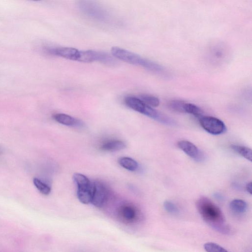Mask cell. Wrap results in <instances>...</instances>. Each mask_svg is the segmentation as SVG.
Segmentation results:
<instances>
[{
  "label": "cell",
  "mask_w": 252,
  "mask_h": 252,
  "mask_svg": "<svg viewBox=\"0 0 252 252\" xmlns=\"http://www.w3.org/2000/svg\"><path fill=\"white\" fill-rule=\"evenodd\" d=\"M196 206L203 220L212 227L221 233L229 232L222 212L210 199L204 196L200 197L196 201Z\"/></svg>",
  "instance_id": "cell-1"
},
{
  "label": "cell",
  "mask_w": 252,
  "mask_h": 252,
  "mask_svg": "<svg viewBox=\"0 0 252 252\" xmlns=\"http://www.w3.org/2000/svg\"><path fill=\"white\" fill-rule=\"evenodd\" d=\"M111 52L115 59L131 64L141 66L158 74L163 75L166 74L164 68L161 65L153 61L143 58L132 52L115 46L111 48Z\"/></svg>",
  "instance_id": "cell-2"
},
{
  "label": "cell",
  "mask_w": 252,
  "mask_h": 252,
  "mask_svg": "<svg viewBox=\"0 0 252 252\" xmlns=\"http://www.w3.org/2000/svg\"><path fill=\"white\" fill-rule=\"evenodd\" d=\"M124 102L129 108L153 119L166 125L174 124V121L170 118L148 105L139 98L128 96L125 97Z\"/></svg>",
  "instance_id": "cell-3"
},
{
  "label": "cell",
  "mask_w": 252,
  "mask_h": 252,
  "mask_svg": "<svg viewBox=\"0 0 252 252\" xmlns=\"http://www.w3.org/2000/svg\"><path fill=\"white\" fill-rule=\"evenodd\" d=\"M73 178L77 186V196L79 200L85 204L91 203L94 190V182L78 173H74Z\"/></svg>",
  "instance_id": "cell-4"
},
{
  "label": "cell",
  "mask_w": 252,
  "mask_h": 252,
  "mask_svg": "<svg viewBox=\"0 0 252 252\" xmlns=\"http://www.w3.org/2000/svg\"><path fill=\"white\" fill-rule=\"evenodd\" d=\"M80 11L86 16L99 22L108 20L109 15L105 8L91 1L83 0L78 3Z\"/></svg>",
  "instance_id": "cell-5"
},
{
  "label": "cell",
  "mask_w": 252,
  "mask_h": 252,
  "mask_svg": "<svg viewBox=\"0 0 252 252\" xmlns=\"http://www.w3.org/2000/svg\"><path fill=\"white\" fill-rule=\"evenodd\" d=\"M117 219L124 224L127 225L135 224L141 220V214L134 205L129 204H123L117 209L116 212Z\"/></svg>",
  "instance_id": "cell-6"
},
{
  "label": "cell",
  "mask_w": 252,
  "mask_h": 252,
  "mask_svg": "<svg viewBox=\"0 0 252 252\" xmlns=\"http://www.w3.org/2000/svg\"><path fill=\"white\" fill-rule=\"evenodd\" d=\"M78 62L91 63L98 62L107 65L113 66L117 61L111 55L103 51L93 50L80 51Z\"/></svg>",
  "instance_id": "cell-7"
},
{
  "label": "cell",
  "mask_w": 252,
  "mask_h": 252,
  "mask_svg": "<svg viewBox=\"0 0 252 252\" xmlns=\"http://www.w3.org/2000/svg\"><path fill=\"white\" fill-rule=\"evenodd\" d=\"M199 123L205 131L213 135L221 134L226 129L224 123L216 117L203 116L199 118Z\"/></svg>",
  "instance_id": "cell-8"
},
{
  "label": "cell",
  "mask_w": 252,
  "mask_h": 252,
  "mask_svg": "<svg viewBox=\"0 0 252 252\" xmlns=\"http://www.w3.org/2000/svg\"><path fill=\"white\" fill-rule=\"evenodd\" d=\"M94 190L91 203L96 207L101 208L108 200L109 190L105 185L99 181H94Z\"/></svg>",
  "instance_id": "cell-9"
},
{
  "label": "cell",
  "mask_w": 252,
  "mask_h": 252,
  "mask_svg": "<svg viewBox=\"0 0 252 252\" xmlns=\"http://www.w3.org/2000/svg\"><path fill=\"white\" fill-rule=\"evenodd\" d=\"M177 145L186 155L196 161H201L203 160V153L191 142L184 140H180L178 142Z\"/></svg>",
  "instance_id": "cell-10"
},
{
  "label": "cell",
  "mask_w": 252,
  "mask_h": 252,
  "mask_svg": "<svg viewBox=\"0 0 252 252\" xmlns=\"http://www.w3.org/2000/svg\"><path fill=\"white\" fill-rule=\"evenodd\" d=\"M48 52L51 54L75 61H78L80 56V50L73 47H61L50 48L48 49Z\"/></svg>",
  "instance_id": "cell-11"
},
{
  "label": "cell",
  "mask_w": 252,
  "mask_h": 252,
  "mask_svg": "<svg viewBox=\"0 0 252 252\" xmlns=\"http://www.w3.org/2000/svg\"><path fill=\"white\" fill-rule=\"evenodd\" d=\"M53 119L58 123L68 126L80 125V121L67 114L58 113L53 115Z\"/></svg>",
  "instance_id": "cell-12"
},
{
  "label": "cell",
  "mask_w": 252,
  "mask_h": 252,
  "mask_svg": "<svg viewBox=\"0 0 252 252\" xmlns=\"http://www.w3.org/2000/svg\"><path fill=\"white\" fill-rule=\"evenodd\" d=\"M126 144L120 140H109L102 144L101 149L105 151H116L124 149Z\"/></svg>",
  "instance_id": "cell-13"
},
{
  "label": "cell",
  "mask_w": 252,
  "mask_h": 252,
  "mask_svg": "<svg viewBox=\"0 0 252 252\" xmlns=\"http://www.w3.org/2000/svg\"><path fill=\"white\" fill-rule=\"evenodd\" d=\"M229 207L231 211L236 215H241L247 210V203L242 199H235L231 201Z\"/></svg>",
  "instance_id": "cell-14"
},
{
  "label": "cell",
  "mask_w": 252,
  "mask_h": 252,
  "mask_svg": "<svg viewBox=\"0 0 252 252\" xmlns=\"http://www.w3.org/2000/svg\"><path fill=\"white\" fill-rule=\"evenodd\" d=\"M118 162L121 166L131 171H134L138 168L137 162L129 157H121L119 159Z\"/></svg>",
  "instance_id": "cell-15"
},
{
  "label": "cell",
  "mask_w": 252,
  "mask_h": 252,
  "mask_svg": "<svg viewBox=\"0 0 252 252\" xmlns=\"http://www.w3.org/2000/svg\"><path fill=\"white\" fill-rule=\"evenodd\" d=\"M184 113L191 114L194 116L200 118L203 116V111L195 104L185 102L184 105Z\"/></svg>",
  "instance_id": "cell-16"
},
{
  "label": "cell",
  "mask_w": 252,
  "mask_h": 252,
  "mask_svg": "<svg viewBox=\"0 0 252 252\" xmlns=\"http://www.w3.org/2000/svg\"><path fill=\"white\" fill-rule=\"evenodd\" d=\"M231 149L246 159L252 161V150L247 147L233 145H231Z\"/></svg>",
  "instance_id": "cell-17"
},
{
  "label": "cell",
  "mask_w": 252,
  "mask_h": 252,
  "mask_svg": "<svg viewBox=\"0 0 252 252\" xmlns=\"http://www.w3.org/2000/svg\"><path fill=\"white\" fill-rule=\"evenodd\" d=\"M139 98L145 103L152 107L158 106L160 103L158 97L150 94H142L140 95Z\"/></svg>",
  "instance_id": "cell-18"
},
{
  "label": "cell",
  "mask_w": 252,
  "mask_h": 252,
  "mask_svg": "<svg viewBox=\"0 0 252 252\" xmlns=\"http://www.w3.org/2000/svg\"><path fill=\"white\" fill-rule=\"evenodd\" d=\"M33 182L35 187L42 194L48 195L50 193V187L39 179L34 178Z\"/></svg>",
  "instance_id": "cell-19"
},
{
  "label": "cell",
  "mask_w": 252,
  "mask_h": 252,
  "mask_svg": "<svg viewBox=\"0 0 252 252\" xmlns=\"http://www.w3.org/2000/svg\"><path fill=\"white\" fill-rule=\"evenodd\" d=\"M204 249L207 252H228L221 246L213 242L204 244Z\"/></svg>",
  "instance_id": "cell-20"
},
{
  "label": "cell",
  "mask_w": 252,
  "mask_h": 252,
  "mask_svg": "<svg viewBox=\"0 0 252 252\" xmlns=\"http://www.w3.org/2000/svg\"><path fill=\"white\" fill-rule=\"evenodd\" d=\"M185 102L180 100H173L170 101L168 103V106L172 110L184 113V105Z\"/></svg>",
  "instance_id": "cell-21"
},
{
  "label": "cell",
  "mask_w": 252,
  "mask_h": 252,
  "mask_svg": "<svg viewBox=\"0 0 252 252\" xmlns=\"http://www.w3.org/2000/svg\"><path fill=\"white\" fill-rule=\"evenodd\" d=\"M163 206L164 209L170 213L177 214L178 212L177 206L171 201H165L163 203Z\"/></svg>",
  "instance_id": "cell-22"
},
{
  "label": "cell",
  "mask_w": 252,
  "mask_h": 252,
  "mask_svg": "<svg viewBox=\"0 0 252 252\" xmlns=\"http://www.w3.org/2000/svg\"><path fill=\"white\" fill-rule=\"evenodd\" d=\"M246 189L247 191L250 194H252V182H250L248 183L246 186Z\"/></svg>",
  "instance_id": "cell-23"
}]
</instances>
